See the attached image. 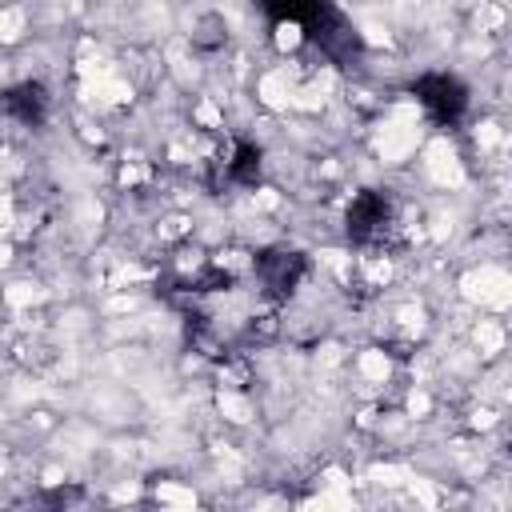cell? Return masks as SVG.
<instances>
[{"mask_svg": "<svg viewBox=\"0 0 512 512\" xmlns=\"http://www.w3.org/2000/svg\"><path fill=\"white\" fill-rule=\"evenodd\" d=\"M224 172H228V180H236V184H256V180H260V148L248 144V140H236V148H232Z\"/></svg>", "mask_w": 512, "mask_h": 512, "instance_id": "obj_5", "label": "cell"}, {"mask_svg": "<svg viewBox=\"0 0 512 512\" xmlns=\"http://www.w3.org/2000/svg\"><path fill=\"white\" fill-rule=\"evenodd\" d=\"M392 232V204L384 192H360L348 204V236L356 244H380Z\"/></svg>", "mask_w": 512, "mask_h": 512, "instance_id": "obj_2", "label": "cell"}, {"mask_svg": "<svg viewBox=\"0 0 512 512\" xmlns=\"http://www.w3.org/2000/svg\"><path fill=\"white\" fill-rule=\"evenodd\" d=\"M256 268H260V280H264L276 296H288V292L300 284V276H304L308 264H304L300 252H260Z\"/></svg>", "mask_w": 512, "mask_h": 512, "instance_id": "obj_3", "label": "cell"}, {"mask_svg": "<svg viewBox=\"0 0 512 512\" xmlns=\"http://www.w3.org/2000/svg\"><path fill=\"white\" fill-rule=\"evenodd\" d=\"M4 112L20 124H40L44 112H48V88L36 84V80H24V84L8 88L4 92Z\"/></svg>", "mask_w": 512, "mask_h": 512, "instance_id": "obj_4", "label": "cell"}, {"mask_svg": "<svg viewBox=\"0 0 512 512\" xmlns=\"http://www.w3.org/2000/svg\"><path fill=\"white\" fill-rule=\"evenodd\" d=\"M412 92H416V100L428 108V116L440 120V124H456V120L464 116V108H468V88H464L456 76H448V72H428V76H420V80L412 84Z\"/></svg>", "mask_w": 512, "mask_h": 512, "instance_id": "obj_1", "label": "cell"}]
</instances>
